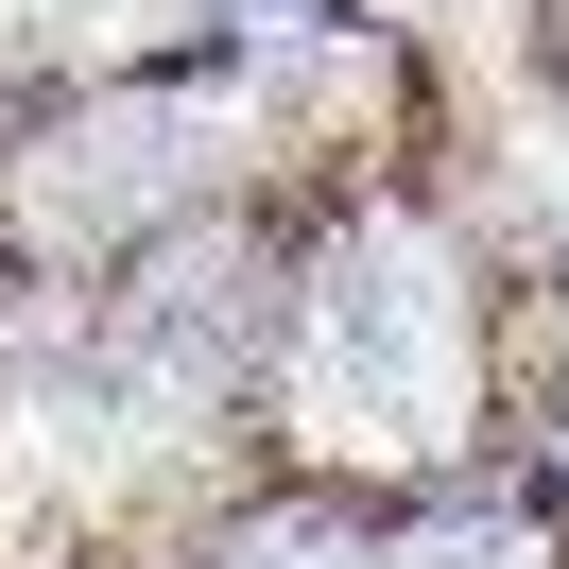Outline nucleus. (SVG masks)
Listing matches in <instances>:
<instances>
[{
	"mask_svg": "<svg viewBox=\"0 0 569 569\" xmlns=\"http://www.w3.org/2000/svg\"><path fill=\"white\" fill-rule=\"evenodd\" d=\"M190 36H224L242 70H311V52L380 36V0H190Z\"/></svg>",
	"mask_w": 569,
	"mask_h": 569,
	"instance_id": "1",
	"label": "nucleus"
},
{
	"mask_svg": "<svg viewBox=\"0 0 569 569\" xmlns=\"http://www.w3.org/2000/svg\"><path fill=\"white\" fill-rule=\"evenodd\" d=\"M500 70H518V104L569 139V0H518V18H500Z\"/></svg>",
	"mask_w": 569,
	"mask_h": 569,
	"instance_id": "2",
	"label": "nucleus"
},
{
	"mask_svg": "<svg viewBox=\"0 0 569 569\" xmlns=\"http://www.w3.org/2000/svg\"><path fill=\"white\" fill-rule=\"evenodd\" d=\"M0 569H156V552H0Z\"/></svg>",
	"mask_w": 569,
	"mask_h": 569,
	"instance_id": "3",
	"label": "nucleus"
}]
</instances>
